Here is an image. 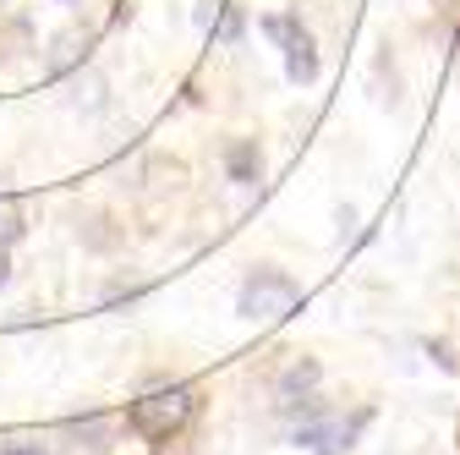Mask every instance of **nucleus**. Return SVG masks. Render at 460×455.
Masks as SVG:
<instances>
[{
    "mask_svg": "<svg viewBox=\"0 0 460 455\" xmlns=\"http://www.w3.org/2000/svg\"><path fill=\"white\" fill-rule=\"evenodd\" d=\"M198 417V389L192 384H159L148 395H137V401L127 406V423L137 439L148 444H170V439H181Z\"/></svg>",
    "mask_w": 460,
    "mask_h": 455,
    "instance_id": "obj_1",
    "label": "nucleus"
},
{
    "mask_svg": "<svg viewBox=\"0 0 460 455\" xmlns=\"http://www.w3.org/2000/svg\"><path fill=\"white\" fill-rule=\"evenodd\" d=\"M302 302V286L285 269H258L247 274V286H242V318H285V313H296Z\"/></svg>",
    "mask_w": 460,
    "mask_h": 455,
    "instance_id": "obj_2",
    "label": "nucleus"
},
{
    "mask_svg": "<svg viewBox=\"0 0 460 455\" xmlns=\"http://www.w3.org/2000/svg\"><path fill=\"white\" fill-rule=\"evenodd\" d=\"M263 33L279 39V49H285V77H291V83H313V77H318L313 33H307L296 17H263Z\"/></svg>",
    "mask_w": 460,
    "mask_h": 455,
    "instance_id": "obj_3",
    "label": "nucleus"
},
{
    "mask_svg": "<svg viewBox=\"0 0 460 455\" xmlns=\"http://www.w3.org/2000/svg\"><path fill=\"white\" fill-rule=\"evenodd\" d=\"M225 170H230V182H258V170H263L258 143H230L225 148Z\"/></svg>",
    "mask_w": 460,
    "mask_h": 455,
    "instance_id": "obj_4",
    "label": "nucleus"
},
{
    "mask_svg": "<svg viewBox=\"0 0 460 455\" xmlns=\"http://www.w3.org/2000/svg\"><path fill=\"white\" fill-rule=\"evenodd\" d=\"M313 379H318V368H313V362H296L291 373L279 379V406H307V395H313Z\"/></svg>",
    "mask_w": 460,
    "mask_h": 455,
    "instance_id": "obj_5",
    "label": "nucleus"
},
{
    "mask_svg": "<svg viewBox=\"0 0 460 455\" xmlns=\"http://www.w3.org/2000/svg\"><path fill=\"white\" fill-rule=\"evenodd\" d=\"M22 242V209L17 198H0V280H6V247Z\"/></svg>",
    "mask_w": 460,
    "mask_h": 455,
    "instance_id": "obj_6",
    "label": "nucleus"
},
{
    "mask_svg": "<svg viewBox=\"0 0 460 455\" xmlns=\"http://www.w3.org/2000/svg\"><path fill=\"white\" fill-rule=\"evenodd\" d=\"M0 455H44V450H39V444H6Z\"/></svg>",
    "mask_w": 460,
    "mask_h": 455,
    "instance_id": "obj_7",
    "label": "nucleus"
}]
</instances>
